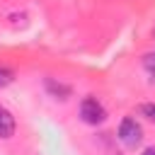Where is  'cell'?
<instances>
[{
    "label": "cell",
    "mask_w": 155,
    "mask_h": 155,
    "mask_svg": "<svg viewBox=\"0 0 155 155\" xmlns=\"http://www.w3.org/2000/svg\"><path fill=\"white\" fill-rule=\"evenodd\" d=\"M143 68L148 70V75H153V78H155V51L143 56Z\"/></svg>",
    "instance_id": "obj_7"
},
{
    "label": "cell",
    "mask_w": 155,
    "mask_h": 155,
    "mask_svg": "<svg viewBox=\"0 0 155 155\" xmlns=\"http://www.w3.org/2000/svg\"><path fill=\"white\" fill-rule=\"evenodd\" d=\"M140 116H145L148 121L155 124V102H145V104H140Z\"/></svg>",
    "instance_id": "obj_6"
},
{
    "label": "cell",
    "mask_w": 155,
    "mask_h": 155,
    "mask_svg": "<svg viewBox=\"0 0 155 155\" xmlns=\"http://www.w3.org/2000/svg\"><path fill=\"white\" fill-rule=\"evenodd\" d=\"M119 140H121L126 148H138L140 140H143V126H140L133 116H126V119L119 124Z\"/></svg>",
    "instance_id": "obj_2"
},
{
    "label": "cell",
    "mask_w": 155,
    "mask_h": 155,
    "mask_svg": "<svg viewBox=\"0 0 155 155\" xmlns=\"http://www.w3.org/2000/svg\"><path fill=\"white\" fill-rule=\"evenodd\" d=\"M143 155H155V148H145V150H143Z\"/></svg>",
    "instance_id": "obj_8"
},
{
    "label": "cell",
    "mask_w": 155,
    "mask_h": 155,
    "mask_svg": "<svg viewBox=\"0 0 155 155\" xmlns=\"http://www.w3.org/2000/svg\"><path fill=\"white\" fill-rule=\"evenodd\" d=\"M15 136V116L10 109L0 104V138H12Z\"/></svg>",
    "instance_id": "obj_3"
},
{
    "label": "cell",
    "mask_w": 155,
    "mask_h": 155,
    "mask_svg": "<svg viewBox=\"0 0 155 155\" xmlns=\"http://www.w3.org/2000/svg\"><path fill=\"white\" fill-rule=\"evenodd\" d=\"M80 119L90 126H99L107 119V109L102 107V102L97 97H85L80 102Z\"/></svg>",
    "instance_id": "obj_1"
},
{
    "label": "cell",
    "mask_w": 155,
    "mask_h": 155,
    "mask_svg": "<svg viewBox=\"0 0 155 155\" xmlns=\"http://www.w3.org/2000/svg\"><path fill=\"white\" fill-rule=\"evenodd\" d=\"M46 87H48V90H51V92H53V94H58V97H61V99H65V97H68V94H70V87H65V85H61V82H58V85H56V82H53V80H46Z\"/></svg>",
    "instance_id": "obj_4"
},
{
    "label": "cell",
    "mask_w": 155,
    "mask_h": 155,
    "mask_svg": "<svg viewBox=\"0 0 155 155\" xmlns=\"http://www.w3.org/2000/svg\"><path fill=\"white\" fill-rule=\"evenodd\" d=\"M12 80H15V73H12L10 68L0 65V90H2V87H7V85H10Z\"/></svg>",
    "instance_id": "obj_5"
}]
</instances>
